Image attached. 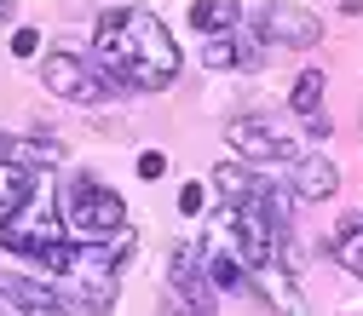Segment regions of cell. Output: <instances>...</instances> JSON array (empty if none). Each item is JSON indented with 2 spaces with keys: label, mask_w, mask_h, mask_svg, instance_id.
<instances>
[{
  "label": "cell",
  "mask_w": 363,
  "mask_h": 316,
  "mask_svg": "<svg viewBox=\"0 0 363 316\" xmlns=\"http://www.w3.org/2000/svg\"><path fill=\"white\" fill-rule=\"evenodd\" d=\"M93 58H99V75L116 86V93H162V86H173V75H179L173 35L145 6L104 12L99 29H93Z\"/></svg>",
  "instance_id": "obj_1"
},
{
  "label": "cell",
  "mask_w": 363,
  "mask_h": 316,
  "mask_svg": "<svg viewBox=\"0 0 363 316\" xmlns=\"http://www.w3.org/2000/svg\"><path fill=\"white\" fill-rule=\"evenodd\" d=\"M0 247L35 253L40 264L69 270V276H75V264H81V247H75L69 230H64V213H58V201H47V196H29L23 207H12L6 218H0Z\"/></svg>",
  "instance_id": "obj_2"
},
{
  "label": "cell",
  "mask_w": 363,
  "mask_h": 316,
  "mask_svg": "<svg viewBox=\"0 0 363 316\" xmlns=\"http://www.w3.org/2000/svg\"><path fill=\"white\" fill-rule=\"evenodd\" d=\"M58 213H64V230L81 236V242H104V236L127 230V207H121V196H116L110 185H99V178H86V172H75L69 185H64Z\"/></svg>",
  "instance_id": "obj_3"
},
{
  "label": "cell",
  "mask_w": 363,
  "mask_h": 316,
  "mask_svg": "<svg viewBox=\"0 0 363 316\" xmlns=\"http://www.w3.org/2000/svg\"><path fill=\"white\" fill-rule=\"evenodd\" d=\"M40 81H47V93L69 98V104H99L104 93H116V86L99 75V69H86L75 52H52L47 64H40Z\"/></svg>",
  "instance_id": "obj_4"
},
{
  "label": "cell",
  "mask_w": 363,
  "mask_h": 316,
  "mask_svg": "<svg viewBox=\"0 0 363 316\" xmlns=\"http://www.w3.org/2000/svg\"><path fill=\"white\" fill-rule=\"evenodd\" d=\"M254 35H259V40H271V47H317V40H323V23H317L306 6L271 0V6H259Z\"/></svg>",
  "instance_id": "obj_5"
},
{
  "label": "cell",
  "mask_w": 363,
  "mask_h": 316,
  "mask_svg": "<svg viewBox=\"0 0 363 316\" xmlns=\"http://www.w3.org/2000/svg\"><path fill=\"white\" fill-rule=\"evenodd\" d=\"M167 282H173V299H185L196 316H213V282H208V264H202V253L191 242H173Z\"/></svg>",
  "instance_id": "obj_6"
},
{
  "label": "cell",
  "mask_w": 363,
  "mask_h": 316,
  "mask_svg": "<svg viewBox=\"0 0 363 316\" xmlns=\"http://www.w3.org/2000/svg\"><path fill=\"white\" fill-rule=\"evenodd\" d=\"M0 293H6L23 316H86L75 305V293H58L47 282H29V276H0Z\"/></svg>",
  "instance_id": "obj_7"
},
{
  "label": "cell",
  "mask_w": 363,
  "mask_h": 316,
  "mask_svg": "<svg viewBox=\"0 0 363 316\" xmlns=\"http://www.w3.org/2000/svg\"><path fill=\"white\" fill-rule=\"evenodd\" d=\"M225 139H231V150H242L248 161H300L294 139L271 132L265 121H231V127H225Z\"/></svg>",
  "instance_id": "obj_8"
},
{
  "label": "cell",
  "mask_w": 363,
  "mask_h": 316,
  "mask_svg": "<svg viewBox=\"0 0 363 316\" xmlns=\"http://www.w3.org/2000/svg\"><path fill=\"white\" fill-rule=\"evenodd\" d=\"M335 190H340V172H335L329 156H300V161H294V196H306V201H329Z\"/></svg>",
  "instance_id": "obj_9"
},
{
  "label": "cell",
  "mask_w": 363,
  "mask_h": 316,
  "mask_svg": "<svg viewBox=\"0 0 363 316\" xmlns=\"http://www.w3.org/2000/svg\"><path fill=\"white\" fill-rule=\"evenodd\" d=\"M0 161L40 172V167H58V161H64V150H58L52 139H18V132H0Z\"/></svg>",
  "instance_id": "obj_10"
},
{
  "label": "cell",
  "mask_w": 363,
  "mask_h": 316,
  "mask_svg": "<svg viewBox=\"0 0 363 316\" xmlns=\"http://www.w3.org/2000/svg\"><path fill=\"white\" fill-rule=\"evenodd\" d=\"M191 23L202 35H225L242 23V0H191Z\"/></svg>",
  "instance_id": "obj_11"
},
{
  "label": "cell",
  "mask_w": 363,
  "mask_h": 316,
  "mask_svg": "<svg viewBox=\"0 0 363 316\" xmlns=\"http://www.w3.org/2000/svg\"><path fill=\"white\" fill-rule=\"evenodd\" d=\"M335 259L352 270V276H363V213H346L340 230H335Z\"/></svg>",
  "instance_id": "obj_12"
},
{
  "label": "cell",
  "mask_w": 363,
  "mask_h": 316,
  "mask_svg": "<svg viewBox=\"0 0 363 316\" xmlns=\"http://www.w3.org/2000/svg\"><path fill=\"white\" fill-rule=\"evenodd\" d=\"M213 185H219L225 196H231V201H254L265 178H259V172H248V167H237V161H225V167L213 172Z\"/></svg>",
  "instance_id": "obj_13"
},
{
  "label": "cell",
  "mask_w": 363,
  "mask_h": 316,
  "mask_svg": "<svg viewBox=\"0 0 363 316\" xmlns=\"http://www.w3.org/2000/svg\"><path fill=\"white\" fill-rule=\"evenodd\" d=\"M35 196V172L29 167H12V161H0V207H23Z\"/></svg>",
  "instance_id": "obj_14"
},
{
  "label": "cell",
  "mask_w": 363,
  "mask_h": 316,
  "mask_svg": "<svg viewBox=\"0 0 363 316\" xmlns=\"http://www.w3.org/2000/svg\"><path fill=\"white\" fill-rule=\"evenodd\" d=\"M254 58H259V47H242V40H225V35H213L202 52L208 69H231V64H254Z\"/></svg>",
  "instance_id": "obj_15"
},
{
  "label": "cell",
  "mask_w": 363,
  "mask_h": 316,
  "mask_svg": "<svg viewBox=\"0 0 363 316\" xmlns=\"http://www.w3.org/2000/svg\"><path fill=\"white\" fill-rule=\"evenodd\" d=\"M289 104H294V115H317V104H323V69H300Z\"/></svg>",
  "instance_id": "obj_16"
},
{
  "label": "cell",
  "mask_w": 363,
  "mask_h": 316,
  "mask_svg": "<svg viewBox=\"0 0 363 316\" xmlns=\"http://www.w3.org/2000/svg\"><path fill=\"white\" fill-rule=\"evenodd\" d=\"M162 172H167V156L162 150H145L139 156V178H162Z\"/></svg>",
  "instance_id": "obj_17"
},
{
  "label": "cell",
  "mask_w": 363,
  "mask_h": 316,
  "mask_svg": "<svg viewBox=\"0 0 363 316\" xmlns=\"http://www.w3.org/2000/svg\"><path fill=\"white\" fill-rule=\"evenodd\" d=\"M12 52H18V58H35V52H40V35H35V29H18V35H12Z\"/></svg>",
  "instance_id": "obj_18"
},
{
  "label": "cell",
  "mask_w": 363,
  "mask_h": 316,
  "mask_svg": "<svg viewBox=\"0 0 363 316\" xmlns=\"http://www.w3.org/2000/svg\"><path fill=\"white\" fill-rule=\"evenodd\" d=\"M202 201H208V196H202V185H185V190H179V213H191V218H196V213H202Z\"/></svg>",
  "instance_id": "obj_19"
},
{
  "label": "cell",
  "mask_w": 363,
  "mask_h": 316,
  "mask_svg": "<svg viewBox=\"0 0 363 316\" xmlns=\"http://www.w3.org/2000/svg\"><path fill=\"white\" fill-rule=\"evenodd\" d=\"M306 132H311V139H329V115H323V110L306 115Z\"/></svg>",
  "instance_id": "obj_20"
},
{
  "label": "cell",
  "mask_w": 363,
  "mask_h": 316,
  "mask_svg": "<svg viewBox=\"0 0 363 316\" xmlns=\"http://www.w3.org/2000/svg\"><path fill=\"white\" fill-rule=\"evenodd\" d=\"M162 316H196V310H191L185 299H173V305H162Z\"/></svg>",
  "instance_id": "obj_21"
},
{
  "label": "cell",
  "mask_w": 363,
  "mask_h": 316,
  "mask_svg": "<svg viewBox=\"0 0 363 316\" xmlns=\"http://www.w3.org/2000/svg\"><path fill=\"white\" fill-rule=\"evenodd\" d=\"M0 18H6V0H0Z\"/></svg>",
  "instance_id": "obj_22"
}]
</instances>
